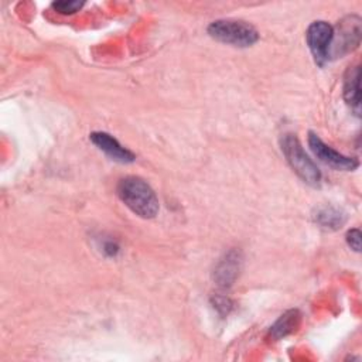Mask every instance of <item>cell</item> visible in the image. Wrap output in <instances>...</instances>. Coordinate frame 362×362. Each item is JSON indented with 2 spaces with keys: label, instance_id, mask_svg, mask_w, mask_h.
Wrapping results in <instances>:
<instances>
[{
  "label": "cell",
  "instance_id": "5b68a950",
  "mask_svg": "<svg viewBox=\"0 0 362 362\" xmlns=\"http://www.w3.org/2000/svg\"><path fill=\"white\" fill-rule=\"evenodd\" d=\"M308 146H310L311 151L314 153V156L320 161H322L324 164L332 167L334 170H342V171H349L351 170L352 171V170H355L358 167V161L355 158L338 153L337 150H334L332 147L325 144L313 132L308 133Z\"/></svg>",
  "mask_w": 362,
  "mask_h": 362
},
{
  "label": "cell",
  "instance_id": "9c48e42d",
  "mask_svg": "<svg viewBox=\"0 0 362 362\" xmlns=\"http://www.w3.org/2000/svg\"><path fill=\"white\" fill-rule=\"evenodd\" d=\"M359 78H361V68L359 65L349 66L344 76V99L359 116L361 113V92H359Z\"/></svg>",
  "mask_w": 362,
  "mask_h": 362
},
{
  "label": "cell",
  "instance_id": "277c9868",
  "mask_svg": "<svg viewBox=\"0 0 362 362\" xmlns=\"http://www.w3.org/2000/svg\"><path fill=\"white\" fill-rule=\"evenodd\" d=\"M308 48L318 65H325L331 57V47L334 44V28L327 21H313L305 33Z\"/></svg>",
  "mask_w": 362,
  "mask_h": 362
},
{
  "label": "cell",
  "instance_id": "30bf717a",
  "mask_svg": "<svg viewBox=\"0 0 362 362\" xmlns=\"http://www.w3.org/2000/svg\"><path fill=\"white\" fill-rule=\"evenodd\" d=\"M300 313L298 310H288L286 311L283 315H280V318L270 327L269 335L270 338H273V341L280 339L281 337H286L291 332H294L300 324Z\"/></svg>",
  "mask_w": 362,
  "mask_h": 362
},
{
  "label": "cell",
  "instance_id": "52a82bcc",
  "mask_svg": "<svg viewBox=\"0 0 362 362\" xmlns=\"http://www.w3.org/2000/svg\"><path fill=\"white\" fill-rule=\"evenodd\" d=\"M361 42V18L358 16H349L341 21L339 37L337 45L331 48V54L339 55L355 49Z\"/></svg>",
  "mask_w": 362,
  "mask_h": 362
},
{
  "label": "cell",
  "instance_id": "8fae6325",
  "mask_svg": "<svg viewBox=\"0 0 362 362\" xmlns=\"http://www.w3.org/2000/svg\"><path fill=\"white\" fill-rule=\"evenodd\" d=\"M345 214L335 206H322L318 208L314 214L315 223L328 230H335L341 228L345 223Z\"/></svg>",
  "mask_w": 362,
  "mask_h": 362
},
{
  "label": "cell",
  "instance_id": "4fadbf2b",
  "mask_svg": "<svg viewBox=\"0 0 362 362\" xmlns=\"http://www.w3.org/2000/svg\"><path fill=\"white\" fill-rule=\"evenodd\" d=\"M346 243L355 252L361 250V230L358 228H354L346 232Z\"/></svg>",
  "mask_w": 362,
  "mask_h": 362
},
{
  "label": "cell",
  "instance_id": "7a4b0ae2",
  "mask_svg": "<svg viewBox=\"0 0 362 362\" xmlns=\"http://www.w3.org/2000/svg\"><path fill=\"white\" fill-rule=\"evenodd\" d=\"M281 151L293 171L307 184L317 187L321 182V171L317 164L307 156L301 143L293 133L283 134L280 140Z\"/></svg>",
  "mask_w": 362,
  "mask_h": 362
},
{
  "label": "cell",
  "instance_id": "3957f363",
  "mask_svg": "<svg viewBox=\"0 0 362 362\" xmlns=\"http://www.w3.org/2000/svg\"><path fill=\"white\" fill-rule=\"evenodd\" d=\"M208 34L223 44L250 47L259 40L257 30L242 20H216L208 25Z\"/></svg>",
  "mask_w": 362,
  "mask_h": 362
},
{
  "label": "cell",
  "instance_id": "8992f818",
  "mask_svg": "<svg viewBox=\"0 0 362 362\" xmlns=\"http://www.w3.org/2000/svg\"><path fill=\"white\" fill-rule=\"evenodd\" d=\"M90 141L99 148L102 150L110 160L122 163V164H129L134 161V154L127 150L126 147H123L113 136H110L109 133L105 132H93L89 136Z\"/></svg>",
  "mask_w": 362,
  "mask_h": 362
},
{
  "label": "cell",
  "instance_id": "6da1fadb",
  "mask_svg": "<svg viewBox=\"0 0 362 362\" xmlns=\"http://www.w3.org/2000/svg\"><path fill=\"white\" fill-rule=\"evenodd\" d=\"M120 201L136 215L144 219L154 218L158 212V198L153 188L140 177L129 175L119 181L116 188Z\"/></svg>",
  "mask_w": 362,
  "mask_h": 362
},
{
  "label": "cell",
  "instance_id": "7c38bea8",
  "mask_svg": "<svg viewBox=\"0 0 362 362\" xmlns=\"http://www.w3.org/2000/svg\"><path fill=\"white\" fill-rule=\"evenodd\" d=\"M83 1H78V0H72V1H54L52 3V8L55 11H58L59 14H74L76 11H79L83 7Z\"/></svg>",
  "mask_w": 362,
  "mask_h": 362
},
{
  "label": "cell",
  "instance_id": "ba28073f",
  "mask_svg": "<svg viewBox=\"0 0 362 362\" xmlns=\"http://www.w3.org/2000/svg\"><path fill=\"white\" fill-rule=\"evenodd\" d=\"M240 263H242V259L239 252L230 250L225 253V256L219 260L214 272V277L216 283L222 287H229L239 274Z\"/></svg>",
  "mask_w": 362,
  "mask_h": 362
}]
</instances>
